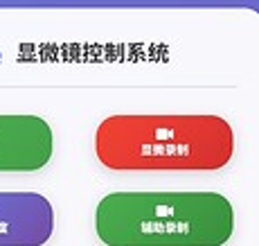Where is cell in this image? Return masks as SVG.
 <instances>
[{"label": "cell", "instance_id": "7a4b0ae2", "mask_svg": "<svg viewBox=\"0 0 259 246\" xmlns=\"http://www.w3.org/2000/svg\"><path fill=\"white\" fill-rule=\"evenodd\" d=\"M106 246H223L234 208L219 192H111L95 208Z\"/></svg>", "mask_w": 259, "mask_h": 246}, {"label": "cell", "instance_id": "277c9868", "mask_svg": "<svg viewBox=\"0 0 259 246\" xmlns=\"http://www.w3.org/2000/svg\"><path fill=\"white\" fill-rule=\"evenodd\" d=\"M54 233V208L38 192H0V246H43Z\"/></svg>", "mask_w": 259, "mask_h": 246}, {"label": "cell", "instance_id": "3957f363", "mask_svg": "<svg viewBox=\"0 0 259 246\" xmlns=\"http://www.w3.org/2000/svg\"><path fill=\"white\" fill-rule=\"evenodd\" d=\"M54 151V134L41 115L0 113V172H36Z\"/></svg>", "mask_w": 259, "mask_h": 246}, {"label": "cell", "instance_id": "6da1fadb", "mask_svg": "<svg viewBox=\"0 0 259 246\" xmlns=\"http://www.w3.org/2000/svg\"><path fill=\"white\" fill-rule=\"evenodd\" d=\"M95 154L115 172H214L234 156V131L212 113H122L99 122Z\"/></svg>", "mask_w": 259, "mask_h": 246}]
</instances>
